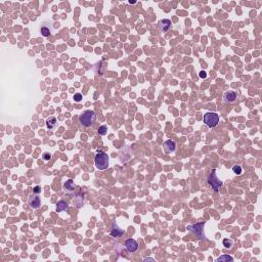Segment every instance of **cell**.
<instances>
[{"mask_svg":"<svg viewBox=\"0 0 262 262\" xmlns=\"http://www.w3.org/2000/svg\"><path fill=\"white\" fill-rule=\"evenodd\" d=\"M238 99V95L235 91H226L223 95V100L226 103H235Z\"/></svg>","mask_w":262,"mask_h":262,"instance_id":"30bf717a","label":"cell"},{"mask_svg":"<svg viewBox=\"0 0 262 262\" xmlns=\"http://www.w3.org/2000/svg\"><path fill=\"white\" fill-rule=\"evenodd\" d=\"M148 260H150V261H154L153 258H145V261H148Z\"/></svg>","mask_w":262,"mask_h":262,"instance_id":"cb8c5ba5","label":"cell"},{"mask_svg":"<svg viewBox=\"0 0 262 262\" xmlns=\"http://www.w3.org/2000/svg\"><path fill=\"white\" fill-rule=\"evenodd\" d=\"M41 34L42 36H44V37H48L50 35V30L47 27H42L41 28Z\"/></svg>","mask_w":262,"mask_h":262,"instance_id":"d6986e66","label":"cell"},{"mask_svg":"<svg viewBox=\"0 0 262 262\" xmlns=\"http://www.w3.org/2000/svg\"><path fill=\"white\" fill-rule=\"evenodd\" d=\"M107 127L106 126V125H102V126H100V127L98 128V134L102 135V136L106 135V134H107Z\"/></svg>","mask_w":262,"mask_h":262,"instance_id":"ac0fdd59","label":"cell"},{"mask_svg":"<svg viewBox=\"0 0 262 262\" xmlns=\"http://www.w3.org/2000/svg\"><path fill=\"white\" fill-rule=\"evenodd\" d=\"M56 124H57V120L55 117H49L46 120V127L48 129H55L56 127Z\"/></svg>","mask_w":262,"mask_h":262,"instance_id":"5bb4252c","label":"cell"},{"mask_svg":"<svg viewBox=\"0 0 262 262\" xmlns=\"http://www.w3.org/2000/svg\"><path fill=\"white\" fill-rule=\"evenodd\" d=\"M203 228H204V223H198V224H193V225H188L186 229L193 231V234L197 235L198 236H200L201 239H203Z\"/></svg>","mask_w":262,"mask_h":262,"instance_id":"5b68a950","label":"cell"},{"mask_svg":"<svg viewBox=\"0 0 262 262\" xmlns=\"http://www.w3.org/2000/svg\"><path fill=\"white\" fill-rule=\"evenodd\" d=\"M63 189L64 193H72L75 189H76V184L74 183V181L72 180V179H68V180H66V182H64Z\"/></svg>","mask_w":262,"mask_h":262,"instance_id":"8fae6325","label":"cell"},{"mask_svg":"<svg viewBox=\"0 0 262 262\" xmlns=\"http://www.w3.org/2000/svg\"><path fill=\"white\" fill-rule=\"evenodd\" d=\"M204 123L209 128L216 127L218 123H219V116L217 113L214 112H207L204 115Z\"/></svg>","mask_w":262,"mask_h":262,"instance_id":"3957f363","label":"cell"},{"mask_svg":"<svg viewBox=\"0 0 262 262\" xmlns=\"http://www.w3.org/2000/svg\"><path fill=\"white\" fill-rule=\"evenodd\" d=\"M42 159L44 160V161H50V160H51V155H50L49 153H43Z\"/></svg>","mask_w":262,"mask_h":262,"instance_id":"44dd1931","label":"cell"},{"mask_svg":"<svg viewBox=\"0 0 262 262\" xmlns=\"http://www.w3.org/2000/svg\"><path fill=\"white\" fill-rule=\"evenodd\" d=\"M232 171H234L235 174H236V175H241L243 172V169L240 165H235V166L232 167Z\"/></svg>","mask_w":262,"mask_h":262,"instance_id":"e0dca14e","label":"cell"},{"mask_svg":"<svg viewBox=\"0 0 262 262\" xmlns=\"http://www.w3.org/2000/svg\"><path fill=\"white\" fill-rule=\"evenodd\" d=\"M33 192H34V193H36V195H39V193H41V188L39 185H36L33 188Z\"/></svg>","mask_w":262,"mask_h":262,"instance_id":"7402d4cb","label":"cell"},{"mask_svg":"<svg viewBox=\"0 0 262 262\" xmlns=\"http://www.w3.org/2000/svg\"><path fill=\"white\" fill-rule=\"evenodd\" d=\"M28 203L32 209H38V208L41 207V200L36 193H33V195L29 197Z\"/></svg>","mask_w":262,"mask_h":262,"instance_id":"8992f818","label":"cell"},{"mask_svg":"<svg viewBox=\"0 0 262 262\" xmlns=\"http://www.w3.org/2000/svg\"><path fill=\"white\" fill-rule=\"evenodd\" d=\"M124 234V231H122L121 228H119L117 226V224H113V227L112 229H111V232H110V235L113 236V238H119V236H121L122 235Z\"/></svg>","mask_w":262,"mask_h":262,"instance_id":"7c38bea8","label":"cell"},{"mask_svg":"<svg viewBox=\"0 0 262 262\" xmlns=\"http://www.w3.org/2000/svg\"><path fill=\"white\" fill-rule=\"evenodd\" d=\"M163 148H164V152L166 153V154H171V153H173L175 150H176V142L173 141H171V139H169V141H164Z\"/></svg>","mask_w":262,"mask_h":262,"instance_id":"9c48e42d","label":"cell"},{"mask_svg":"<svg viewBox=\"0 0 262 262\" xmlns=\"http://www.w3.org/2000/svg\"><path fill=\"white\" fill-rule=\"evenodd\" d=\"M74 102H80L82 98H83V96H82L81 93H75L74 94Z\"/></svg>","mask_w":262,"mask_h":262,"instance_id":"ffe728a7","label":"cell"},{"mask_svg":"<svg viewBox=\"0 0 262 262\" xmlns=\"http://www.w3.org/2000/svg\"><path fill=\"white\" fill-rule=\"evenodd\" d=\"M232 245H234V242H232L231 240H229V239H224L223 240V246L226 249H231L232 247Z\"/></svg>","mask_w":262,"mask_h":262,"instance_id":"2e32d148","label":"cell"},{"mask_svg":"<svg viewBox=\"0 0 262 262\" xmlns=\"http://www.w3.org/2000/svg\"><path fill=\"white\" fill-rule=\"evenodd\" d=\"M171 27H172V21L170 20H161L158 23V29L162 33L168 32L171 29Z\"/></svg>","mask_w":262,"mask_h":262,"instance_id":"52a82bcc","label":"cell"},{"mask_svg":"<svg viewBox=\"0 0 262 262\" xmlns=\"http://www.w3.org/2000/svg\"><path fill=\"white\" fill-rule=\"evenodd\" d=\"M79 121L84 127H90L96 121V114L94 111L86 110L79 116Z\"/></svg>","mask_w":262,"mask_h":262,"instance_id":"6da1fadb","label":"cell"},{"mask_svg":"<svg viewBox=\"0 0 262 262\" xmlns=\"http://www.w3.org/2000/svg\"><path fill=\"white\" fill-rule=\"evenodd\" d=\"M94 164L98 170H106L109 167V156H107V154L102 152V150H98L94 157Z\"/></svg>","mask_w":262,"mask_h":262,"instance_id":"7a4b0ae2","label":"cell"},{"mask_svg":"<svg viewBox=\"0 0 262 262\" xmlns=\"http://www.w3.org/2000/svg\"><path fill=\"white\" fill-rule=\"evenodd\" d=\"M69 210V205H68L67 202L64 201H60L56 204V212H64V211H68Z\"/></svg>","mask_w":262,"mask_h":262,"instance_id":"4fadbf2b","label":"cell"},{"mask_svg":"<svg viewBox=\"0 0 262 262\" xmlns=\"http://www.w3.org/2000/svg\"><path fill=\"white\" fill-rule=\"evenodd\" d=\"M232 262L234 261V258H232L231 256H229V255H222L220 257H218L217 259H216V262Z\"/></svg>","mask_w":262,"mask_h":262,"instance_id":"9a60e30c","label":"cell"},{"mask_svg":"<svg viewBox=\"0 0 262 262\" xmlns=\"http://www.w3.org/2000/svg\"><path fill=\"white\" fill-rule=\"evenodd\" d=\"M199 76H200V78L205 79V78H207V73H206L205 71H201L200 73H199Z\"/></svg>","mask_w":262,"mask_h":262,"instance_id":"603a6c76","label":"cell"},{"mask_svg":"<svg viewBox=\"0 0 262 262\" xmlns=\"http://www.w3.org/2000/svg\"><path fill=\"white\" fill-rule=\"evenodd\" d=\"M208 183L210 184V186L213 188V191L215 193H217L218 191H219V188L222 186V184H223L222 183V181L218 179L216 173H215V170H213L212 172H211V174L209 175V177H208Z\"/></svg>","mask_w":262,"mask_h":262,"instance_id":"277c9868","label":"cell"},{"mask_svg":"<svg viewBox=\"0 0 262 262\" xmlns=\"http://www.w3.org/2000/svg\"><path fill=\"white\" fill-rule=\"evenodd\" d=\"M125 248L129 253H133L138 249V244L133 239H127L125 241Z\"/></svg>","mask_w":262,"mask_h":262,"instance_id":"ba28073f","label":"cell"}]
</instances>
